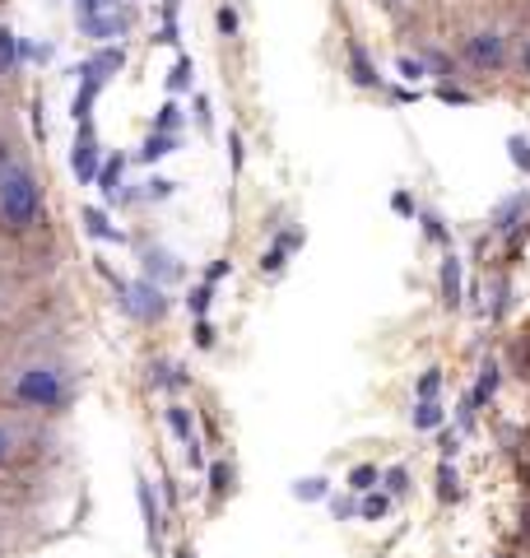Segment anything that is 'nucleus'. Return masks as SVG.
<instances>
[{"instance_id":"nucleus-33","label":"nucleus","mask_w":530,"mask_h":558,"mask_svg":"<svg viewBox=\"0 0 530 558\" xmlns=\"http://www.w3.org/2000/svg\"><path fill=\"white\" fill-rule=\"evenodd\" d=\"M209 307H215V284H205V279H201V284L186 293V312L201 322V317H209Z\"/></svg>"},{"instance_id":"nucleus-41","label":"nucleus","mask_w":530,"mask_h":558,"mask_svg":"<svg viewBox=\"0 0 530 558\" xmlns=\"http://www.w3.org/2000/svg\"><path fill=\"white\" fill-rule=\"evenodd\" d=\"M228 275H233V260L219 256V260H209V266H205V284H215V289H219Z\"/></svg>"},{"instance_id":"nucleus-39","label":"nucleus","mask_w":530,"mask_h":558,"mask_svg":"<svg viewBox=\"0 0 530 558\" xmlns=\"http://www.w3.org/2000/svg\"><path fill=\"white\" fill-rule=\"evenodd\" d=\"M437 451H442V461H456V451H461V433L437 428Z\"/></svg>"},{"instance_id":"nucleus-5","label":"nucleus","mask_w":530,"mask_h":558,"mask_svg":"<svg viewBox=\"0 0 530 558\" xmlns=\"http://www.w3.org/2000/svg\"><path fill=\"white\" fill-rule=\"evenodd\" d=\"M135 502H140V521H145V549H149V558H168V517H164V502H158L145 470H135Z\"/></svg>"},{"instance_id":"nucleus-20","label":"nucleus","mask_w":530,"mask_h":558,"mask_svg":"<svg viewBox=\"0 0 530 558\" xmlns=\"http://www.w3.org/2000/svg\"><path fill=\"white\" fill-rule=\"evenodd\" d=\"M24 61V38H14L10 24H0V80H10Z\"/></svg>"},{"instance_id":"nucleus-40","label":"nucleus","mask_w":530,"mask_h":558,"mask_svg":"<svg viewBox=\"0 0 530 558\" xmlns=\"http://www.w3.org/2000/svg\"><path fill=\"white\" fill-rule=\"evenodd\" d=\"M507 149H511V163H517L521 172H530V140H526V135H511Z\"/></svg>"},{"instance_id":"nucleus-14","label":"nucleus","mask_w":530,"mask_h":558,"mask_svg":"<svg viewBox=\"0 0 530 558\" xmlns=\"http://www.w3.org/2000/svg\"><path fill=\"white\" fill-rule=\"evenodd\" d=\"M498 387H503V363L498 359H484L480 363V377H474V391L466 396V405L470 410H484L493 396H498Z\"/></svg>"},{"instance_id":"nucleus-44","label":"nucleus","mask_w":530,"mask_h":558,"mask_svg":"<svg viewBox=\"0 0 530 558\" xmlns=\"http://www.w3.org/2000/svg\"><path fill=\"white\" fill-rule=\"evenodd\" d=\"M242 131H228V163H233V178H242Z\"/></svg>"},{"instance_id":"nucleus-6","label":"nucleus","mask_w":530,"mask_h":558,"mask_svg":"<svg viewBox=\"0 0 530 558\" xmlns=\"http://www.w3.org/2000/svg\"><path fill=\"white\" fill-rule=\"evenodd\" d=\"M103 145H98V131H94V121H80L75 126V140H70V172H75V182L80 186H94L98 182V172H103Z\"/></svg>"},{"instance_id":"nucleus-3","label":"nucleus","mask_w":530,"mask_h":558,"mask_svg":"<svg viewBox=\"0 0 530 558\" xmlns=\"http://www.w3.org/2000/svg\"><path fill=\"white\" fill-rule=\"evenodd\" d=\"M98 275L108 279V289H112V303L127 312V317L135 322V326H158L172 312V293L164 289V284H154V279H145V275H135V279H127V275H117L108 260H98Z\"/></svg>"},{"instance_id":"nucleus-45","label":"nucleus","mask_w":530,"mask_h":558,"mask_svg":"<svg viewBox=\"0 0 530 558\" xmlns=\"http://www.w3.org/2000/svg\"><path fill=\"white\" fill-rule=\"evenodd\" d=\"M392 209H396L400 219H419V205H414L410 191H396V196H392Z\"/></svg>"},{"instance_id":"nucleus-16","label":"nucleus","mask_w":530,"mask_h":558,"mask_svg":"<svg viewBox=\"0 0 530 558\" xmlns=\"http://www.w3.org/2000/svg\"><path fill=\"white\" fill-rule=\"evenodd\" d=\"M177 145H182V135H164V131H149L145 140H140V149H135V163H145V168L164 163L168 154H177Z\"/></svg>"},{"instance_id":"nucleus-38","label":"nucleus","mask_w":530,"mask_h":558,"mask_svg":"<svg viewBox=\"0 0 530 558\" xmlns=\"http://www.w3.org/2000/svg\"><path fill=\"white\" fill-rule=\"evenodd\" d=\"M330 512H335V521H359V494L330 498Z\"/></svg>"},{"instance_id":"nucleus-43","label":"nucleus","mask_w":530,"mask_h":558,"mask_svg":"<svg viewBox=\"0 0 530 558\" xmlns=\"http://www.w3.org/2000/svg\"><path fill=\"white\" fill-rule=\"evenodd\" d=\"M191 336H196V349H215V322H209V317H201L196 326H191Z\"/></svg>"},{"instance_id":"nucleus-46","label":"nucleus","mask_w":530,"mask_h":558,"mask_svg":"<svg viewBox=\"0 0 530 558\" xmlns=\"http://www.w3.org/2000/svg\"><path fill=\"white\" fill-rule=\"evenodd\" d=\"M437 98H442V102H456V108H466V102H470V94L456 89V84H447V80L437 84Z\"/></svg>"},{"instance_id":"nucleus-8","label":"nucleus","mask_w":530,"mask_h":558,"mask_svg":"<svg viewBox=\"0 0 530 558\" xmlns=\"http://www.w3.org/2000/svg\"><path fill=\"white\" fill-rule=\"evenodd\" d=\"M437 303L447 312H461V303H466V260L451 247L437 260Z\"/></svg>"},{"instance_id":"nucleus-48","label":"nucleus","mask_w":530,"mask_h":558,"mask_svg":"<svg viewBox=\"0 0 530 558\" xmlns=\"http://www.w3.org/2000/svg\"><path fill=\"white\" fill-rule=\"evenodd\" d=\"M196 126H201V131L215 126V117H209V98H205V94H196Z\"/></svg>"},{"instance_id":"nucleus-13","label":"nucleus","mask_w":530,"mask_h":558,"mask_svg":"<svg viewBox=\"0 0 530 558\" xmlns=\"http://www.w3.org/2000/svg\"><path fill=\"white\" fill-rule=\"evenodd\" d=\"M345 70H349V80L359 84V89H382V75H377V65L368 61V51L359 43H345Z\"/></svg>"},{"instance_id":"nucleus-27","label":"nucleus","mask_w":530,"mask_h":558,"mask_svg":"<svg viewBox=\"0 0 530 558\" xmlns=\"http://www.w3.org/2000/svg\"><path fill=\"white\" fill-rule=\"evenodd\" d=\"M182 121H186L182 102H177V98H168L164 108L154 112V126H149V131H164V135H182Z\"/></svg>"},{"instance_id":"nucleus-35","label":"nucleus","mask_w":530,"mask_h":558,"mask_svg":"<svg viewBox=\"0 0 530 558\" xmlns=\"http://www.w3.org/2000/svg\"><path fill=\"white\" fill-rule=\"evenodd\" d=\"M437 391H442V368H423L414 381V400H437Z\"/></svg>"},{"instance_id":"nucleus-42","label":"nucleus","mask_w":530,"mask_h":558,"mask_svg":"<svg viewBox=\"0 0 530 558\" xmlns=\"http://www.w3.org/2000/svg\"><path fill=\"white\" fill-rule=\"evenodd\" d=\"M121 0H75V20H88V14H103V10H117Z\"/></svg>"},{"instance_id":"nucleus-34","label":"nucleus","mask_w":530,"mask_h":558,"mask_svg":"<svg viewBox=\"0 0 530 558\" xmlns=\"http://www.w3.org/2000/svg\"><path fill=\"white\" fill-rule=\"evenodd\" d=\"M140 186H145V205H164V201H172V191H177V182L172 178H158V172H149Z\"/></svg>"},{"instance_id":"nucleus-36","label":"nucleus","mask_w":530,"mask_h":558,"mask_svg":"<svg viewBox=\"0 0 530 558\" xmlns=\"http://www.w3.org/2000/svg\"><path fill=\"white\" fill-rule=\"evenodd\" d=\"M215 28H219V38H238V28H242L238 10H233V5H219V10H215Z\"/></svg>"},{"instance_id":"nucleus-2","label":"nucleus","mask_w":530,"mask_h":558,"mask_svg":"<svg viewBox=\"0 0 530 558\" xmlns=\"http://www.w3.org/2000/svg\"><path fill=\"white\" fill-rule=\"evenodd\" d=\"M43 219H47V196H43L38 172H33L28 159H10L0 168V229L24 238Z\"/></svg>"},{"instance_id":"nucleus-11","label":"nucleus","mask_w":530,"mask_h":558,"mask_svg":"<svg viewBox=\"0 0 530 558\" xmlns=\"http://www.w3.org/2000/svg\"><path fill=\"white\" fill-rule=\"evenodd\" d=\"M121 70H127V47H121V43H108V47H98L84 65H75V75H94V80L108 84V80L121 75Z\"/></svg>"},{"instance_id":"nucleus-49","label":"nucleus","mask_w":530,"mask_h":558,"mask_svg":"<svg viewBox=\"0 0 530 558\" xmlns=\"http://www.w3.org/2000/svg\"><path fill=\"white\" fill-rule=\"evenodd\" d=\"M377 5H382V10H405L410 0H377Z\"/></svg>"},{"instance_id":"nucleus-22","label":"nucleus","mask_w":530,"mask_h":558,"mask_svg":"<svg viewBox=\"0 0 530 558\" xmlns=\"http://www.w3.org/2000/svg\"><path fill=\"white\" fill-rule=\"evenodd\" d=\"M205 475H209V498L224 502L228 494H233V484H238V465L233 461H215Z\"/></svg>"},{"instance_id":"nucleus-18","label":"nucleus","mask_w":530,"mask_h":558,"mask_svg":"<svg viewBox=\"0 0 530 558\" xmlns=\"http://www.w3.org/2000/svg\"><path fill=\"white\" fill-rule=\"evenodd\" d=\"M98 94H103V80L80 75V89H75V98H70V117H75V126H80V121H94V102H98Z\"/></svg>"},{"instance_id":"nucleus-29","label":"nucleus","mask_w":530,"mask_h":558,"mask_svg":"<svg viewBox=\"0 0 530 558\" xmlns=\"http://www.w3.org/2000/svg\"><path fill=\"white\" fill-rule=\"evenodd\" d=\"M511 70H517V75L530 84V24L511 33Z\"/></svg>"},{"instance_id":"nucleus-32","label":"nucleus","mask_w":530,"mask_h":558,"mask_svg":"<svg viewBox=\"0 0 530 558\" xmlns=\"http://www.w3.org/2000/svg\"><path fill=\"white\" fill-rule=\"evenodd\" d=\"M382 488H386V494H392V498H405V494H410V465H386L382 470Z\"/></svg>"},{"instance_id":"nucleus-15","label":"nucleus","mask_w":530,"mask_h":558,"mask_svg":"<svg viewBox=\"0 0 530 558\" xmlns=\"http://www.w3.org/2000/svg\"><path fill=\"white\" fill-rule=\"evenodd\" d=\"M80 223H84V233L98 238V242H127V233L117 229L112 215H108L103 205H84V209H80Z\"/></svg>"},{"instance_id":"nucleus-23","label":"nucleus","mask_w":530,"mask_h":558,"mask_svg":"<svg viewBox=\"0 0 530 558\" xmlns=\"http://www.w3.org/2000/svg\"><path fill=\"white\" fill-rule=\"evenodd\" d=\"M392 508H396V498L386 494V488H373V494L359 498V521H386Z\"/></svg>"},{"instance_id":"nucleus-12","label":"nucleus","mask_w":530,"mask_h":558,"mask_svg":"<svg viewBox=\"0 0 530 558\" xmlns=\"http://www.w3.org/2000/svg\"><path fill=\"white\" fill-rule=\"evenodd\" d=\"M98 196H103V205H117V196L127 191V154H108L103 159V172H98Z\"/></svg>"},{"instance_id":"nucleus-47","label":"nucleus","mask_w":530,"mask_h":558,"mask_svg":"<svg viewBox=\"0 0 530 558\" xmlns=\"http://www.w3.org/2000/svg\"><path fill=\"white\" fill-rule=\"evenodd\" d=\"M182 457H186L191 470H209V465H205V451H201V438H191V442L182 447Z\"/></svg>"},{"instance_id":"nucleus-24","label":"nucleus","mask_w":530,"mask_h":558,"mask_svg":"<svg viewBox=\"0 0 530 558\" xmlns=\"http://www.w3.org/2000/svg\"><path fill=\"white\" fill-rule=\"evenodd\" d=\"M164 418H168V428H172V438L177 442H191V438H196V428H191V410L182 405V400H168V405H164Z\"/></svg>"},{"instance_id":"nucleus-50","label":"nucleus","mask_w":530,"mask_h":558,"mask_svg":"<svg viewBox=\"0 0 530 558\" xmlns=\"http://www.w3.org/2000/svg\"><path fill=\"white\" fill-rule=\"evenodd\" d=\"M172 558H196V549H191V545H177V549H172Z\"/></svg>"},{"instance_id":"nucleus-21","label":"nucleus","mask_w":530,"mask_h":558,"mask_svg":"<svg viewBox=\"0 0 530 558\" xmlns=\"http://www.w3.org/2000/svg\"><path fill=\"white\" fill-rule=\"evenodd\" d=\"M345 488H349V494H373V488H382V465L377 461H359V465H353L349 470V475H345Z\"/></svg>"},{"instance_id":"nucleus-4","label":"nucleus","mask_w":530,"mask_h":558,"mask_svg":"<svg viewBox=\"0 0 530 558\" xmlns=\"http://www.w3.org/2000/svg\"><path fill=\"white\" fill-rule=\"evenodd\" d=\"M456 61H461L470 75L480 80H493V75H507L511 70V33L503 24H470L461 33V43H456Z\"/></svg>"},{"instance_id":"nucleus-19","label":"nucleus","mask_w":530,"mask_h":558,"mask_svg":"<svg viewBox=\"0 0 530 558\" xmlns=\"http://www.w3.org/2000/svg\"><path fill=\"white\" fill-rule=\"evenodd\" d=\"M410 424L414 433H437V428H447V410H442V400H414Z\"/></svg>"},{"instance_id":"nucleus-25","label":"nucleus","mask_w":530,"mask_h":558,"mask_svg":"<svg viewBox=\"0 0 530 558\" xmlns=\"http://www.w3.org/2000/svg\"><path fill=\"white\" fill-rule=\"evenodd\" d=\"M191 84H196V61H191L186 51H177V61H172V70H168V94L177 98V94H186Z\"/></svg>"},{"instance_id":"nucleus-30","label":"nucleus","mask_w":530,"mask_h":558,"mask_svg":"<svg viewBox=\"0 0 530 558\" xmlns=\"http://www.w3.org/2000/svg\"><path fill=\"white\" fill-rule=\"evenodd\" d=\"M149 387H158V391H164V387H186V373L172 368L168 359H154L149 363Z\"/></svg>"},{"instance_id":"nucleus-9","label":"nucleus","mask_w":530,"mask_h":558,"mask_svg":"<svg viewBox=\"0 0 530 558\" xmlns=\"http://www.w3.org/2000/svg\"><path fill=\"white\" fill-rule=\"evenodd\" d=\"M140 275L145 279H154V284H164V289H172V284H182L186 279V266L177 260L168 247H140Z\"/></svg>"},{"instance_id":"nucleus-1","label":"nucleus","mask_w":530,"mask_h":558,"mask_svg":"<svg viewBox=\"0 0 530 558\" xmlns=\"http://www.w3.org/2000/svg\"><path fill=\"white\" fill-rule=\"evenodd\" d=\"M0 396L24 414H65L80 396V373L57 349H38L10 363L0 377Z\"/></svg>"},{"instance_id":"nucleus-17","label":"nucleus","mask_w":530,"mask_h":558,"mask_svg":"<svg viewBox=\"0 0 530 558\" xmlns=\"http://www.w3.org/2000/svg\"><path fill=\"white\" fill-rule=\"evenodd\" d=\"M20 451H24V428H20V418H14V414H0V470L20 461Z\"/></svg>"},{"instance_id":"nucleus-28","label":"nucleus","mask_w":530,"mask_h":558,"mask_svg":"<svg viewBox=\"0 0 530 558\" xmlns=\"http://www.w3.org/2000/svg\"><path fill=\"white\" fill-rule=\"evenodd\" d=\"M419 229H423V242H433V247H451V229L442 223V215H433V209H419Z\"/></svg>"},{"instance_id":"nucleus-31","label":"nucleus","mask_w":530,"mask_h":558,"mask_svg":"<svg viewBox=\"0 0 530 558\" xmlns=\"http://www.w3.org/2000/svg\"><path fill=\"white\" fill-rule=\"evenodd\" d=\"M461 498V475L451 461H437V502H456Z\"/></svg>"},{"instance_id":"nucleus-26","label":"nucleus","mask_w":530,"mask_h":558,"mask_svg":"<svg viewBox=\"0 0 530 558\" xmlns=\"http://www.w3.org/2000/svg\"><path fill=\"white\" fill-rule=\"evenodd\" d=\"M289 494H293L298 502H326V498H330V480H326V475L293 480V488H289Z\"/></svg>"},{"instance_id":"nucleus-7","label":"nucleus","mask_w":530,"mask_h":558,"mask_svg":"<svg viewBox=\"0 0 530 558\" xmlns=\"http://www.w3.org/2000/svg\"><path fill=\"white\" fill-rule=\"evenodd\" d=\"M131 24H135V10L131 5H117V10H103V14H88V20H75V28H80V38H94V43H121L131 33Z\"/></svg>"},{"instance_id":"nucleus-10","label":"nucleus","mask_w":530,"mask_h":558,"mask_svg":"<svg viewBox=\"0 0 530 558\" xmlns=\"http://www.w3.org/2000/svg\"><path fill=\"white\" fill-rule=\"evenodd\" d=\"M303 242H308V233H303V229H285V233H279V238L270 242V247L261 252L256 270H261V275H279V270L289 266V256H293L298 247H303Z\"/></svg>"},{"instance_id":"nucleus-37","label":"nucleus","mask_w":530,"mask_h":558,"mask_svg":"<svg viewBox=\"0 0 530 558\" xmlns=\"http://www.w3.org/2000/svg\"><path fill=\"white\" fill-rule=\"evenodd\" d=\"M396 75L414 84V80L429 75V65H423V57H400V61H396Z\"/></svg>"}]
</instances>
